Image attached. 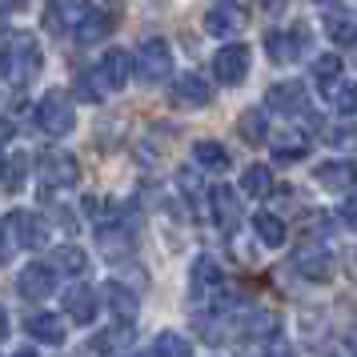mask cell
I'll return each instance as SVG.
<instances>
[{"label": "cell", "instance_id": "603a6c76", "mask_svg": "<svg viewBox=\"0 0 357 357\" xmlns=\"http://www.w3.org/2000/svg\"><path fill=\"white\" fill-rule=\"evenodd\" d=\"M253 229H257V237L269 245V249H281V245H285V221L273 217V213H257V217H253Z\"/></svg>", "mask_w": 357, "mask_h": 357}, {"label": "cell", "instance_id": "83f0119b", "mask_svg": "<svg viewBox=\"0 0 357 357\" xmlns=\"http://www.w3.org/2000/svg\"><path fill=\"white\" fill-rule=\"evenodd\" d=\"M325 33L337 45H357V20L345 13H333V17H325Z\"/></svg>", "mask_w": 357, "mask_h": 357}, {"label": "cell", "instance_id": "4316f807", "mask_svg": "<svg viewBox=\"0 0 357 357\" xmlns=\"http://www.w3.org/2000/svg\"><path fill=\"white\" fill-rule=\"evenodd\" d=\"M153 357H193V345H189V337H181V333H157V341H153Z\"/></svg>", "mask_w": 357, "mask_h": 357}, {"label": "cell", "instance_id": "2e32d148", "mask_svg": "<svg viewBox=\"0 0 357 357\" xmlns=\"http://www.w3.org/2000/svg\"><path fill=\"white\" fill-rule=\"evenodd\" d=\"M100 77L109 81V89H125V81L132 77V56L125 49H109L100 56Z\"/></svg>", "mask_w": 357, "mask_h": 357}, {"label": "cell", "instance_id": "f1b7e54d", "mask_svg": "<svg viewBox=\"0 0 357 357\" xmlns=\"http://www.w3.org/2000/svg\"><path fill=\"white\" fill-rule=\"evenodd\" d=\"M109 33H113V17H109V13H93V17L84 20L81 29H77V36H81L84 45H93V40H105Z\"/></svg>", "mask_w": 357, "mask_h": 357}, {"label": "cell", "instance_id": "836d02e7", "mask_svg": "<svg viewBox=\"0 0 357 357\" xmlns=\"http://www.w3.org/2000/svg\"><path fill=\"white\" fill-rule=\"evenodd\" d=\"M337 109L341 113H357V84H349V89L337 93Z\"/></svg>", "mask_w": 357, "mask_h": 357}, {"label": "cell", "instance_id": "1f68e13d", "mask_svg": "<svg viewBox=\"0 0 357 357\" xmlns=\"http://www.w3.org/2000/svg\"><path fill=\"white\" fill-rule=\"evenodd\" d=\"M313 73H317V81L321 84H333L341 77V56H333V52H325V56H317V65H313Z\"/></svg>", "mask_w": 357, "mask_h": 357}, {"label": "cell", "instance_id": "7c38bea8", "mask_svg": "<svg viewBox=\"0 0 357 357\" xmlns=\"http://www.w3.org/2000/svg\"><path fill=\"white\" fill-rule=\"evenodd\" d=\"M313 177H317V185L329 189V193H349L357 185V165L354 161H321L313 169Z\"/></svg>", "mask_w": 357, "mask_h": 357}, {"label": "cell", "instance_id": "f6af8a7d", "mask_svg": "<svg viewBox=\"0 0 357 357\" xmlns=\"http://www.w3.org/2000/svg\"><path fill=\"white\" fill-rule=\"evenodd\" d=\"M273 357H277V354H273Z\"/></svg>", "mask_w": 357, "mask_h": 357}, {"label": "cell", "instance_id": "277c9868", "mask_svg": "<svg viewBox=\"0 0 357 357\" xmlns=\"http://www.w3.org/2000/svg\"><path fill=\"white\" fill-rule=\"evenodd\" d=\"M93 13H97V8H93V0H49L45 24H49L52 33H77Z\"/></svg>", "mask_w": 357, "mask_h": 357}, {"label": "cell", "instance_id": "5b68a950", "mask_svg": "<svg viewBox=\"0 0 357 357\" xmlns=\"http://www.w3.org/2000/svg\"><path fill=\"white\" fill-rule=\"evenodd\" d=\"M245 24H249V13L237 0H217L205 13V33L209 36H237V33H245Z\"/></svg>", "mask_w": 357, "mask_h": 357}, {"label": "cell", "instance_id": "cb8c5ba5", "mask_svg": "<svg viewBox=\"0 0 357 357\" xmlns=\"http://www.w3.org/2000/svg\"><path fill=\"white\" fill-rule=\"evenodd\" d=\"M213 209H217V221L225 229H233L241 221V201H237L233 189H217V193H213Z\"/></svg>", "mask_w": 357, "mask_h": 357}, {"label": "cell", "instance_id": "8992f818", "mask_svg": "<svg viewBox=\"0 0 357 357\" xmlns=\"http://www.w3.org/2000/svg\"><path fill=\"white\" fill-rule=\"evenodd\" d=\"M245 73H249V49L245 45H221L213 56V77L225 89H233V84L245 81Z\"/></svg>", "mask_w": 357, "mask_h": 357}, {"label": "cell", "instance_id": "8d00e7d4", "mask_svg": "<svg viewBox=\"0 0 357 357\" xmlns=\"http://www.w3.org/2000/svg\"><path fill=\"white\" fill-rule=\"evenodd\" d=\"M8 141H13V125H8V121H0V145H8Z\"/></svg>", "mask_w": 357, "mask_h": 357}, {"label": "cell", "instance_id": "9a60e30c", "mask_svg": "<svg viewBox=\"0 0 357 357\" xmlns=\"http://www.w3.org/2000/svg\"><path fill=\"white\" fill-rule=\"evenodd\" d=\"M221 281H225L221 261H213V257H197L193 261V269H189V285L197 289V297H205V293H221Z\"/></svg>", "mask_w": 357, "mask_h": 357}, {"label": "cell", "instance_id": "6da1fadb", "mask_svg": "<svg viewBox=\"0 0 357 357\" xmlns=\"http://www.w3.org/2000/svg\"><path fill=\"white\" fill-rule=\"evenodd\" d=\"M40 73V45L33 36H13L0 49V77L8 84H29Z\"/></svg>", "mask_w": 357, "mask_h": 357}, {"label": "cell", "instance_id": "d4e9b609", "mask_svg": "<svg viewBox=\"0 0 357 357\" xmlns=\"http://www.w3.org/2000/svg\"><path fill=\"white\" fill-rule=\"evenodd\" d=\"M52 269H61V273H68V277H81L84 269H89V253L77 249V245H65V249H56Z\"/></svg>", "mask_w": 357, "mask_h": 357}, {"label": "cell", "instance_id": "484cf974", "mask_svg": "<svg viewBox=\"0 0 357 357\" xmlns=\"http://www.w3.org/2000/svg\"><path fill=\"white\" fill-rule=\"evenodd\" d=\"M237 132H241V141H249V145H261L265 141V109H245L237 116Z\"/></svg>", "mask_w": 357, "mask_h": 357}, {"label": "cell", "instance_id": "30bf717a", "mask_svg": "<svg viewBox=\"0 0 357 357\" xmlns=\"http://www.w3.org/2000/svg\"><path fill=\"white\" fill-rule=\"evenodd\" d=\"M17 289L24 301H40V297H49L52 289H56V269L52 265H40V261H33L24 273H20Z\"/></svg>", "mask_w": 357, "mask_h": 357}, {"label": "cell", "instance_id": "ffe728a7", "mask_svg": "<svg viewBox=\"0 0 357 357\" xmlns=\"http://www.w3.org/2000/svg\"><path fill=\"white\" fill-rule=\"evenodd\" d=\"M105 297H109V309H113L121 321H132V317H137V293H132L129 285L109 281V285H105Z\"/></svg>", "mask_w": 357, "mask_h": 357}, {"label": "cell", "instance_id": "5bb4252c", "mask_svg": "<svg viewBox=\"0 0 357 357\" xmlns=\"http://www.w3.org/2000/svg\"><path fill=\"white\" fill-rule=\"evenodd\" d=\"M265 100H269V109H277V113H309V100H305V89L297 81H285V84H273L269 93H265Z\"/></svg>", "mask_w": 357, "mask_h": 357}, {"label": "cell", "instance_id": "f546056e", "mask_svg": "<svg viewBox=\"0 0 357 357\" xmlns=\"http://www.w3.org/2000/svg\"><path fill=\"white\" fill-rule=\"evenodd\" d=\"M77 93H81L84 100H93V105H97V100H105V93H109V81L100 77V68L81 73V77H77Z\"/></svg>", "mask_w": 357, "mask_h": 357}, {"label": "cell", "instance_id": "44dd1931", "mask_svg": "<svg viewBox=\"0 0 357 357\" xmlns=\"http://www.w3.org/2000/svg\"><path fill=\"white\" fill-rule=\"evenodd\" d=\"M241 189L253 201H265V197L273 193V177H269V165H249L241 173Z\"/></svg>", "mask_w": 357, "mask_h": 357}, {"label": "cell", "instance_id": "7a4b0ae2", "mask_svg": "<svg viewBox=\"0 0 357 357\" xmlns=\"http://www.w3.org/2000/svg\"><path fill=\"white\" fill-rule=\"evenodd\" d=\"M36 125L49 137H68V132L77 129V105H73V97L61 93V89L45 93V100L36 105Z\"/></svg>", "mask_w": 357, "mask_h": 357}, {"label": "cell", "instance_id": "9c48e42d", "mask_svg": "<svg viewBox=\"0 0 357 357\" xmlns=\"http://www.w3.org/2000/svg\"><path fill=\"white\" fill-rule=\"evenodd\" d=\"M4 225L13 229V237H17V245H24V249H45L49 245V229H45V221L36 217V213H8V221Z\"/></svg>", "mask_w": 357, "mask_h": 357}, {"label": "cell", "instance_id": "e0dca14e", "mask_svg": "<svg viewBox=\"0 0 357 357\" xmlns=\"http://www.w3.org/2000/svg\"><path fill=\"white\" fill-rule=\"evenodd\" d=\"M132 341V325L121 321V325H109L105 333H97L93 337V354L100 357H125V345Z\"/></svg>", "mask_w": 357, "mask_h": 357}, {"label": "cell", "instance_id": "60d3db41", "mask_svg": "<svg viewBox=\"0 0 357 357\" xmlns=\"http://www.w3.org/2000/svg\"><path fill=\"white\" fill-rule=\"evenodd\" d=\"M0 33H4V13H0Z\"/></svg>", "mask_w": 357, "mask_h": 357}, {"label": "cell", "instance_id": "ac0fdd59", "mask_svg": "<svg viewBox=\"0 0 357 357\" xmlns=\"http://www.w3.org/2000/svg\"><path fill=\"white\" fill-rule=\"evenodd\" d=\"M65 313H68L77 325H93V317H97V293L84 289V285L68 289V293H65Z\"/></svg>", "mask_w": 357, "mask_h": 357}, {"label": "cell", "instance_id": "8fae6325", "mask_svg": "<svg viewBox=\"0 0 357 357\" xmlns=\"http://www.w3.org/2000/svg\"><path fill=\"white\" fill-rule=\"evenodd\" d=\"M173 100H177L181 109H205L213 100V89L201 73H185V77L173 81Z\"/></svg>", "mask_w": 357, "mask_h": 357}, {"label": "cell", "instance_id": "52a82bcc", "mask_svg": "<svg viewBox=\"0 0 357 357\" xmlns=\"http://www.w3.org/2000/svg\"><path fill=\"white\" fill-rule=\"evenodd\" d=\"M77 181H81L77 157H68V153H49V157L40 161V185H45V189H73Z\"/></svg>", "mask_w": 357, "mask_h": 357}, {"label": "cell", "instance_id": "ba28073f", "mask_svg": "<svg viewBox=\"0 0 357 357\" xmlns=\"http://www.w3.org/2000/svg\"><path fill=\"white\" fill-rule=\"evenodd\" d=\"M265 49H269V56L277 65H289V61H297L309 49V29L305 24H293L289 33H269L265 36Z\"/></svg>", "mask_w": 357, "mask_h": 357}, {"label": "cell", "instance_id": "7bdbcfd3", "mask_svg": "<svg viewBox=\"0 0 357 357\" xmlns=\"http://www.w3.org/2000/svg\"><path fill=\"white\" fill-rule=\"evenodd\" d=\"M0 177H4V161H0Z\"/></svg>", "mask_w": 357, "mask_h": 357}, {"label": "cell", "instance_id": "ee69618b", "mask_svg": "<svg viewBox=\"0 0 357 357\" xmlns=\"http://www.w3.org/2000/svg\"><path fill=\"white\" fill-rule=\"evenodd\" d=\"M129 357H137V354H129Z\"/></svg>", "mask_w": 357, "mask_h": 357}, {"label": "cell", "instance_id": "4dcf8cb0", "mask_svg": "<svg viewBox=\"0 0 357 357\" xmlns=\"http://www.w3.org/2000/svg\"><path fill=\"white\" fill-rule=\"evenodd\" d=\"M325 145H333V149H357V125H345V121L329 125V129H325Z\"/></svg>", "mask_w": 357, "mask_h": 357}, {"label": "cell", "instance_id": "3957f363", "mask_svg": "<svg viewBox=\"0 0 357 357\" xmlns=\"http://www.w3.org/2000/svg\"><path fill=\"white\" fill-rule=\"evenodd\" d=\"M132 68H137V77L145 84H157L169 77V68H173V52H169V45H165L161 36H149V40H141V49H137V56H132Z\"/></svg>", "mask_w": 357, "mask_h": 357}, {"label": "cell", "instance_id": "4fadbf2b", "mask_svg": "<svg viewBox=\"0 0 357 357\" xmlns=\"http://www.w3.org/2000/svg\"><path fill=\"white\" fill-rule=\"evenodd\" d=\"M293 265H297V273L309 277V281H329V277H333V257H329L325 249H317V245H301L297 257H293Z\"/></svg>", "mask_w": 357, "mask_h": 357}, {"label": "cell", "instance_id": "ab89813d", "mask_svg": "<svg viewBox=\"0 0 357 357\" xmlns=\"http://www.w3.org/2000/svg\"><path fill=\"white\" fill-rule=\"evenodd\" d=\"M8 8H24V0H8Z\"/></svg>", "mask_w": 357, "mask_h": 357}, {"label": "cell", "instance_id": "e575fe53", "mask_svg": "<svg viewBox=\"0 0 357 357\" xmlns=\"http://www.w3.org/2000/svg\"><path fill=\"white\" fill-rule=\"evenodd\" d=\"M13 249H17V237H13V229H8V225H0V261H8V257H13Z\"/></svg>", "mask_w": 357, "mask_h": 357}, {"label": "cell", "instance_id": "74e56055", "mask_svg": "<svg viewBox=\"0 0 357 357\" xmlns=\"http://www.w3.org/2000/svg\"><path fill=\"white\" fill-rule=\"evenodd\" d=\"M8 337V313H4V309H0V341Z\"/></svg>", "mask_w": 357, "mask_h": 357}, {"label": "cell", "instance_id": "d6986e66", "mask_svg": "<svg viewBox=\"0 0 357 357\" xmlns=\"http://www.w3.org/2000/svg\"><path fill=\"white\" fill-rule=\"evenodd\" d=\"M29 333L36 341H45V345H61L65 341V325H61L56 313H33L29 317Z\"/></svg>", "mask_w": 357, "mask_h": 357}, {"label": "cell", "instance_id": "b9f144b4", "mask_svg": "<svg viewBox=\"0 0 357 357\" xmlns=\"http://www.w3.org/2000/svg\"><path fill=\"white\" fill-rule=\"evenodd\" d=\"M317 4H333V0H317Z\"/></svg>", "mask_w": 357, "mask_h": 357}, {"label": "cell", "instance_id": "d6a6232c", "mask_svg": "<svg viewBox=\"0 0 357 357\" xmlns=\"http://www.w3.org/2000/svg\"><path fill=\"white\" fill-rule=\"evenodd\" d=\"M305 153H309L305 137H285V141H277V161H297V157H305Z\"/></svg>", "mask_w": 357, "mask_h": 357}, {"label": "cell", "instance_id": "f35d334b", "mask_svg": "<svg viewBox=\"0 0 357 357\" xmlns=\"http://www.w3.org/2000/svg\"><path fill=\"white\" fill-rule=\"evenodd\" d=\"M13 357H36L33 349H20V354H13Z\"/></svg>", "mask_w": 357, "mask_h": 357}, {"label": "cell", "instance_id": "d590c367", "mask_svg": "<svg viewBox=\"0 0 357 357\" xmlns=\"http://www.w3.org/2000/svg\"><path fill=\"white\" fill-rule=\"evenodd\" d=\"M341 221H345V225L357 233V193H354V197H345V205H341Z\"/></svg>", "mask_w": 357, "mask_h": 357}, {"label": "cell", "instance_id": "7402d4cb", "mask_svg": "<svg viewBox=\"0 0 357 357\" xmlns=\"http://www.w3.org/2000/svg\"><path fill=\"white\" fill-rule=\"evenodd\" d=\"M193 161L201 165V169H221V173H225L229 169V149L221 145V141H197Z\"/></svg>", "mask_w": 357, "mask_h": 357}]
</instances>
